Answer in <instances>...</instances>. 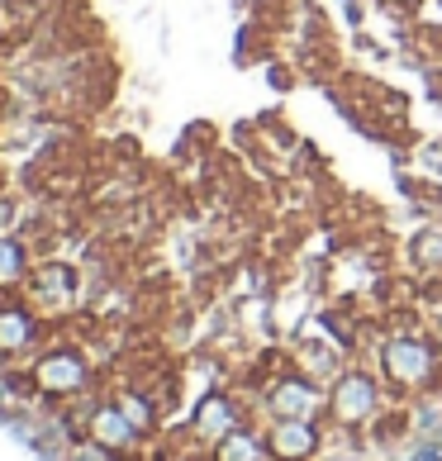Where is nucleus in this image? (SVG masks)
<instances>
[{
    "label": "nucleus",
    "instance_id": "16",
    "mask_svg": "<svg viewBox=\"0 0 442 461\" xmlns=\"http://www.w3.org/2000/svg\"><path fill=\"white\" fill-rule=\"evenodd\" d=\"M433 343L442 348V314H437V323H433Z\"/></svg>",
    "mask_w": 442,
    "mask_h": 461
},
{
    "label": "nucleus",
    "instance_id": "7",
    "mask_svg": "<svg viewBox=\"0 0 442 461\" xmlns=\"http://www.w3.org/2000/svg\"><path fill=\"white\" fill-rule=\"evenodd\" d=\"M233 429H243V414H238L233 395H224V390H210V395L195 404V414H191V433L214 447V442L229 438Z\"/></svg>",
    "mask_w": 442,
    "mask_h": 461
},
{
    "label": "nucleus",
    "instance_id": "15",
    "mask_svg": "<svg viewBox=\"0 0 442 461\" xmlns=\"http://www.w3.org/2000/svg\"><path fill=\"white\" fill-rule=\"evenodd\" d=\"M10 219H14V200H0V233H5Z\"/></svg>",
    "mask_w": 442,
    "mask_h": 461
},
{
    "label": "nucleus",
    "instance_id": "8",
    "mask_svg": "<svg viewBox=\"0 0 442 461\" xmlns=\"http://www.w3.org/2000/svg\"><path fill=\"white\" fill-rule=\"evenodd\" d=\"M72 290H77V271L62 267V262H48V267H33V271H29V295H33V304H53V310H67V304H72Z\"/></svg>",
    "mask_w": 442,
    "mask_h": 461
},
{
    "label": "nucleus",
    "instance_id": "4",
    "mask_svg": "<svg viewBox=\"0 0 442 461\" xmlns=\"http://www.w3.org/2000/svg\"><path fill=\"white\" fill-rule=\"evenodd\" d=\"M324 404H329V395L319 390L314 375H304V371L281 375V381H271V390H266V414L271 419H314Z\"/></svg>",
    "mask_w": 442,
    "mask_h": 461
},
{
    "label": "nucleus",
    "instance_id": "13",
    "mask_svg": "<svg viewBox=\"0 0 442 461\" xmlns=\"http://www.w3.org/2000/svg\"><path fill=\"white\" fill-rule=\"evenodd\" d=\"M114 404L124 409V414H129V423H133L139 433H152V429H158V404H152L148 395H139V390H119V395H114Z\"/></svg>",
    "mask_w": 442,
    "mask_h": 461
},
{
    "label": "nucleus",
    "instance_id": "1",
    "mask_svg": "<svg viewBox=\"0 0 442 461\" xmlns=\"http://www.w3.org/2000/svg\"><path fill=\"white\" fill-rule=\"evenodd\" d=\"M376 366L395 390H423L442 366V348L419 333H390L376 352Z\"/></svg>",
    "mask_w": 442,
    "mask_h": 461
},
{
    "label": "nucleus",
    "instance_id": "14",
    "mask_svg": "<svg viewBox=\"0 0 442 461\" xmlns=\"http://www.w3.org/2000/svg\"><path fill=\"white\" fill-rule=\"evenodd\" d=\"M266 77H271V86H276V91H291V86H295L291 67H266Z\"/></svg>",
    "mask_w": 442,
    "mask_h": 461
},
{
    "label": "nucleus",
    "instance_id": "11",
    "mask_svg": "<svg viewBox=\"0 0 442 461\" xmlns=\"http://www.w3.org/2000/svg\"><path fill=\"white\" fill-rule=\"evenodd\" d=\"M29 248L20 243V238H10V233H0V285H20L29 281Z\"/></svg>",
    "mask_w": 442,
    "mask_h": 461
},
{
    "label": "nucleus",
    "instance_id": "12",
    "mask_svg": "<svg viewBox=\"0 0 442 461\" xmlns=\"http://www.w3.org/2000/svg\"><path fill=\"white\" fill-rule=\"evenodd\" d=\"M410 258H414V267L419 271H442V224H428V229H419L414 238H410Z\"/></svg>",
    "mask_w": 442,
    "mask_h": 461
},
{
    "label": "nucleus",
    "instance_id": "5",
    "mask_svg": "<svg viewBox=\"0 0 442 461\" xmlns=\"http://www.w3.org/2000/svg\"><path fill=\"white\" fill-rule=\"evenodd\" d=\"M324 447L314 419H271L266 423V452L271 461H314V452Z\"/></svg>",
    "mask_w": 442,
    "mask_h": 461
},
{
    "label": "nucleus",
    "instance_id": "10",
    "mask_svg": "<svg viewBox=\"0 0 442 461\" xmlns=\"http://www.w3.org/2000/svg\"><path fill=\"white\" fill-rule=\"evenodd\" d=\"M210 456H214V461H271L266 433H252L248 423H243V429H233L229 438H219Z\"/></svg>",
    "mask_w": 442,
    "mask_h": 461
},
{
    "label": "nucleus",
    "instance_id": "6",
    "mask_svg": "<svg viewBox=\"0 0 442 461\" xmlns=\"http://www.w3.org/2000/svg\"><path fill=\"white\" fill-rule=\"evenodd\" d=\"M86 438H91V447L100 452H110V456H124L139 447V429L129 423V414L119 404H95L91 414H86Z\"/></svg>",
    "mask_w": 442,
    "mask_h": 461
},
{
    "label": "nucleus",
    "instance_id": "3",
    "mask_svg": "<svg viewBox=\"0 0 442 461\" xmlns=\"http://www.w3.org/2000/svg\"><path fill=\"white\" fill-rule=\"evenodd\" d=\"M29 375H33V385H39V395H48V400H72V395H81V390L91 385V366H86V357H81L77 348L43 352Z\"/></svg>",
    "mask_w": 442,
    "mask_h": 461
},
{
    "label": "nucleus",
    "instance_id": "2",
    "mask_svg": "<svg viewBox=\"0 0 442 461\" xmlns=\"http://www.w3.org/2000/svg\"><path fill=\"white\" fill-rule=\"evenodd\" d=\"M329 414L343 429H362L381 414V381L362 366H343L329 385Z\"/></svg>",
    "mask_w": 442,
    "mask_h": 461
},
{
    "label": "nucleus",
    "instance_id": "9",
    "mask_svg": "<svg viewBox=\"0 0 442 461\" xmlns=\"http://www.w3.org/2000/svg\"><path fill=\"white\" fill-rule=\"evenodd\" d=\"M39 338V319L24 304H0V357H20Z\"/></svg>",
    "mask_w": 442,
    "mask_h": 461
}]
</instances>
